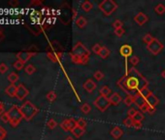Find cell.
Segmentation results:
<instances>
[{
  "mask_svg": "<svg viewBox=\"0 0 165 140\" xmlns=\"http://www.w3.org/2000/svg\"><path fill=\"white\" fill-rule=\"evenodd\" d=\"M117 85L122 88V91L127 93V96H134L142 89L148 88L149 82L135 67H132L126 71V75L117 82Z\"/></svg>",
  "mask_w": 165,
  "mask_h": 140,
  "instance_id": "obj_1",
  "label": "cell"
},
{
  "mask_svg": "<svg viewBox=\"0 0 165 140\" xmlns=\"http://www.w3.org/2000/svg\"><path fill=\"white\" fill-rule=\"evenodd\" d=\"M90 52L82 42H78L74 45L72 52L70 53L71 60L77 64H87L89 60Z\"/></svg>",
  "mask_w": 165,
  "mask_h": 140,
  "instance_id": "obj_2",
  "label": "cell"
},
{
  "mask_svg": "<svg viewBox=\"0 0 165 140\" xmlns=\"http://www.w3.org/2000/svg\"><path fill=\"white\" fill-rule=\"evenodd\" d=\"M38 108L34 105L31 101H24V103L21 106V112L22 114L24 119L26 121H30L33 119V117L38 113Z\"/></svg>",
  "mask_w": 165,
  "mask_h": 140,
  "instance_id": "obj_3",
  "label": "cell"
},
{
  "mask_svg": "<svg viewBox=\"0 0 165 140\" xmlns=\"http://www.w3.org/2000/svg\"><path fill=\"white\" fill-rule=\"evenodd\" d=\"M8 115L10 117V124L13 127H18V125L21 123V119H24L22 114L21 112V107L18 105H13L8 111Z\"/></svg>",
  "mask_w": 165,
  "mask_h": 140,
  "instance_id": "obj_4",
  "label": "cell"
},
{
  "mask_svg": "<svg viewBox=\"0 0 165 140\" xmlns=\"http://www.w3.org/2000/svg\"><path fill=\"white\" fill-rule=\"evenodd\" d=\"M98 7L105 16H110L118 9V4L114 0H104L99 3Z\"/></svg>",
  "mask_w": 165,
  "mask_h": 140,
  "instance_id": "obj_5",
  "label": "cell"
},
{
  "mask_svg": "<svg viewBox=\"0 0 165 140\" xmlns=\"http://www.w3.org/2000/svg\"><path fill=\"white\" fill-rule=\"evenodd\" d=\"M93 104H94V106L99 111L104 112V111H106L108 108L110 107L111 102H110V99L108 98V97L99 96L96 97V99L93 101Z\"/></svg>",
  "mask_w": 165,
  "mask_h": 140,
  "instance_id": "obj_6",
  "label": "cell"
},
{
  "mask_svg": "<svg viewBox=\"0 0 165 140\" xmlns=\"http://www.w3.org/2000/svg\"><path fill=\"white\" fill-rule=\"evenodd\" d=\"M147 50L149 51L152 55H156L160 53L162 50H163V45L162 43L158 40V39L155 38L152 41V43H150L149 45L147 46Z\"/></svg>",
  "mask_w": 165,
  "mask_h": 140,
  "instance_id": "obj_7",
  "label": "cell"
},
{
  "mask_svg": "<svg viewBox=\"0 0 165 140\" xmlns=\"http://www.w3.org/2000/svg\"><path fill=\"white\" fill-rule=\"evenodd\" d=\"M28 94H29V91L22 85L20 84L19 86H17V92H16V97L20 100H24Z\"/></svg>",
  "mask_w": 165,
  "mask_h": 140,
  "instance_id": "obj_8",
  "label": "cell"
},
{
  "mask_svg": "<svg viewBox=\"0 0 165 140\" xmlns=\"http://www.w3.org/2000/svg\"><path fill=\"white\" fill-rule=\"evenodd\" d=\"M35 55V54H33V53H30V52H28V51H24V52H20L17 54V59L21 61V62H27L28 60H29L33 55Z\"/></svg>",
  "mask_w": 165,
  "mask_h": 140,
  "instance_id": "obj_9",
  "label": "cell"
},
{
  "mask_svg": "<svg viewBox=\"0 0 165 140\" xmlns=\"http://www.w3.org/2000/svg\"><path fill=\"white\" fill-rule=\"evenodd\" d=\"M119 53H121V55H122V57H124L126 59L133 54V49L130 45H122V46L121 47V49H119Z\"/></svg>",
  "mask_w": 165,
  "mask_h": 140,
  "instance_id": "obj_10",
  "label": "cell"
},
{
  "mask_svg": "<svg viewBox=\"0 0 165 140\" xmlns=\"http://www.w3.org/2000/svg\"><path fill=\"white\" fill-rule=\"evenodd\" d=\"M148 20H149L148 16L146 14H144V13H142V12L138 13L134 18V21L137 22L139 25H143L144 24H146V22L148 21Z\"/></svg>",
  "mask_w": 165,
  "mask_h": 140,
  "instance_id": "obj_11",
  "label": "cell"
},
{
  "mask_svg": "<svg viewBox=\"0 0 165 140\" xmlns=\"http://www.w3.org/2000/svg\"><path fill=\"white\" fill-rule=\"evenodd\" d=\"M84 89L89 93H92L94 89H96V84L92 80V79H88L86 82L84 83Z\"/></svg>",
  "mask_w": 165,
  "mask_h": 140,
  "instance_id": "obj_12",
  "label": "cell"
},
{
  "mask_svg": "<svg viewBox=\"0 0 165 140\" xmlns=\"http://www.w3.org/2000/svg\"><path fill=\"white\" fill-rule=\"evenodd\" d=\"M158 102H159V100L155 96V93H152L151 96H149L146 98V103L149 106H152V107H156V105L158 104Z\"/></svg>",
  "mask_w": 165,
  "mask_h": 140,
  "instance_id": "obj_13",
  "label": "cell"
},
{
  "mask_svg": "<svg viewBox=\"0 0 165 140\" xmlns=\"http://www.w3.org/2000/svg\"><path fill=\"white\" fill-rule=\"evenodd\" d=\"M111 135L115 139H119L123 134V131L119 127H114L111 131Z\"/></svg>",
  "mask_w": 165,
  "mask_h": 140,
  "instance_id": "obj_14",
  "label": "cell"
},
{
  "mask_svg": "<svg viewBox=\"0 0 165 140\" xmlns=\"http://www.w3.org/2000/svg\"><path fill=\"white\" fill-rule=\"evenodd\" d=\"M134 103L137 105L139 108H141L142 106H144L146 104V99L141 96L140 93H137L134 96Z\"/></svg>",
  "mask_w": 165,
  "mask_h": 140,
  "instance_id": "obj_15",
  "label": "cell"
},
{
  "mask_svg": "<svg viewBox=\"0 0 165 140\" xmlns=\"http://www.w3.org/2000/svg\"><path fill=\"white\" fill-rule=\"evenodd\" d=\"M109 99H110V102H111L112 105L117 106V105H118L119 103H121V101H122V96H119L118 93H114L111 94V96H110Z\"/></svg>",
  "mask_w": 165,
  "mask_h": 140,
  "instance_id": "obj_16",
  "label": "cell"
},
{
  "mask_svg": "<svg viewBox=\"0 0 165 140\" xmlns=\"http://www.w3.org/2000/svg\"><path fill=\"white\" fill-rule=\"evenodd\" d=\"M16 92H17V86L15 84H11L10 86H8L6 89H5V93L11 97L16 96Z\"/></svg>",
  "mask_w": 165,
  "mask_h": 140,
  "instance_id": "obj_17",
  "label": "cell"
},
{
  "mask_svg": "<svg viewBox=\"0 0 165 140\" xmlns=\"http://www.w3.org/2000/svg\"><path fill=\"white\" fill-rule=\"evenodd\" d=\"M81 8L82 10L84 11V12H86V13H88L90 10H92L93 8V4L90 2V1H84L82 4H81Z\"/></svg>",
  "mask_w": 165,
  "mask_h": 140,
  "instance_id": "obj_18",
  "label": "cell"
},
{
  "mask_svg": "<svg viewBox=\"0 0 165 140\" xmlns=\"http://www.w3.org/2000/svg\"><path fill=\"white\" fill-rule=\"evenodd\" d=\"M110 94H112V92H111V89L108 86H104L103 88L100 89V96L108 97L110 96Z\"/></svg>",
  "mask_w": 165,
  "mask_h": 140,
  "instance_id": "obj_19",
  "label": "cell"
},
{
  "mask_svg": "<svg viewBox=\"0 0 165 140\" xmlns=\"http://www.w3.org/2000/svg\"><path fill=\"white\" fill-rule=\"evenodd\" d=\"M88 21L87 20L84 18V17H79V18L76 20V25L78 27H80V28H83V27H84L87 25Z\"/></svg>",
  "mask_w": 165,
  "mask_h": 140,
  "instance_id": "obj_20",
  "label": "cell"
},
{
  "mask_svg": "<svg viewBox=\"0 0 165 140\" xmlns=\"http://www.w3.org/2000/svg\"><path fill=\"white\" fill-rule=\"evenodd\" d=\"M84 131H84V128H81V127H79L77 126L71 132L73 133L74 136H76V137L79 138V137H81V136L83 135V134L84 133Z\"/></svg>",
  "mask_w": 165,
  "mask_h": 140,
  "instance_id": "obj_21",
  "label": "cell"
},
{
  "mask_svg": "<svg viewBox=\"0 0 165 140\" xmlns=\"http://www.w3.org/2000/svg\"><path fill=\"white\" fill-rule=\"evenodd\" d=\"M109 55H110V51L108 50V48L102 46V49H101V51H100V53L98 55L99 57L104 59H107L108 57H109Z\"/></svg>",
  "mask_w": 165,
  "mask_h": 140,
  "instance_id": "obj_22",
  "label": "cell"
},
{
  "mask_svg": "<svg viewBox=\"0 0 165 140\" xmlns=\"http://www.w3.org/2000/svg\"><path fill=\"white\" fill-rule=\"evenodd\" d=\"M155 12L158 15H163L165 13V5L162 3H159L157 4L156 6L155 7Z\"/></svg>",
  "mask_w": 165,
  "mask_h": 140,
  "instance_id": "obj_23",
  "label": "cell"
},
{
  "mask_svg": "<svg viewBox=\"0 0 165 140\" xmlns=\"http://www.w3.org/2000/svg\"><path fill=\"white\" fill-rule=\"evenodd\" d=\"M144 118H145L144 114L142 113L141 111H137V113H136V115L132 118V120L134 123H142V121L144 120Z\"/></svg>",
  "mask_w": 165,
  "mask_h": 140,
  "instance_id": "obj_24",
  "label": "cell"
},
{
  "mask_svg": "<svg viewBox=\"0 0 165 140\" xmlns=\"http://www.w3.org/2000/svg\"><path fill=\"white\" fill-rule=\"evenodd\" d=\"M24 71H25V73L28 74V75H32L34 72L36 71V68L34 67V65L32 64H28L24 67Z\"/></svg>",
  "mask_w": 165,
  "mask_h": 140,
  "instance_id": "obj_25",
  "label": "cell"
},
{
  "mask_svg": "<svg viewBox=\"0 0 165 140\" xmlns=\"http://www.w3.org/2000/svg\"><path fill=\"white\" fill-rule=\"evenodd\" d=\"M8 80L12 83V84H15L17 81L19 80V75L16 73V72H12V73H10L8 75Z\"/></svg>",
  "mask_w": 165,
  "mask_h": 140,
  "instance_id": "obj_26",
  "label": "cell"
},
{
  "mask_svg": "<svg viewBox=\"0 0 165 140\" xmlns=\"http://www.w3.org/2000/svg\"><path fill=\"white\" fill-rule=\"evenodd\" d=\"M60 127L65 131H70V126H69V119H66L60 124Z\"/></svg>",
  "mask_w": 165,
  "mask_h": 140,
  "instance_id": "obj_27",
  "label": "cell"
},
{
  "mask_svg": "<svg viewBox=\"0 0 165 140\" xmlns=\"http://www.w3.org/2000/svg\"><path fill=\"white\" fill-rule=\"evenodd\" d=\"M133 102H134V96H127L124 97V99H123V103L126 104V106L132 105Z\"/></svg>",
  "mask_w": 165,
  "mask_h": 140,
  "instance_id": "obj_28",
  "label": "cell"
},
{
  "mask_svg": "<svg viewBox=\"0 0 165 140\" xmlns=\"http://www.w3.org/2000/svg\"><path fill=\"white\" fill-rule=\"evenodd\" d=\"M81 110L84 114H88L90 112V110H92V107H90V105L88 103H84L81 106Z\"/></svg>",
  "mask_w": 165,
  "mask_h": 140,
  "instance_id": "obj_29",
  "label": "cell"
},
{
  "mask_svg": "<svg viewBox=\"0 0 165 140\" xmlns=\"http://www.w3.org/2000/svg\"><path fill=\"white\" fill-rule=\"evenodd\" d=\"M153 39H155V38L152 36V34H150V33H147V34L143 37V42L145 44H147V46H148L150 43H152V41L153 40Z\"/></svg>",
  "mask_w": 165,
  "mask_h": 140,
  "instance_id": "obj_30",
  "label": "cell"
},
{
  "mask_svg": "<svg viewBox=\"0 0 165 140\" xmlns=\"http://www.w3.org/2000/svg\"><path fill=\"white\" fill-rule=\"evenodd\" d=\"M46 97H47V99L49 100L50 102H53V101H54V100L56 99V93L52 91V92H50V93H47Z\"/></svg>",
  "mask_w": 165,
  "mask_h": 140,
  "instance_id": "obj_31",
  "label": "cell"
},
{
  "mask_svg": "<svg viewBox=\"0 0 165 140\" xmlns=\"http://www.w3.org/2000/svg\"><path fill=\"white\" fill-rule=\"evenodd\" d=\"M129 62H130V64L132 65V67H135L136 65L139 63V58L137 57V55H133V57H130Z\"/></svg>",
  "mask_w": 165,
  "mask_h": 140,
  "instance_id": "obj_32",
  "label": "cell"
},
{
  "mask_svg": "<svg viewBox=\"0 0 165 140\" xmlns=\"http://www.w3.org/2000/svg\"><path fill=\"white\" fill-rule=\"evenodd\" d=\"M123 125L127 127H134V122L132 120V118H129V117H127V118L123 121Z\"/></svg>",
  "mask_w": 165,
  "mask_h": 140,
  "instance_id": "obj_33",
  "label": "cell"
},
{
  "mask_svg": "<svg viewBox=\"0 0 165 140\" xmlns=\"http://www.w3.org/2000/svg\"><path fill=\"white\" fill-rule=\"evenodd\" d=\"M139 93H140V94H141V96H143L145 99H146L148 96H151V94L152 93V92H151L150 89H148V88H146V89H142V91H141V92H139Z\"/></svg>",
  "mask_w": 165,
  "mask_h": 140,
  "instance_id": "obj_34",
  "label": "cell"
},
{
  "mask_svg": "<svg viewBox=\"0 0 165 140\" xmlns=\"http://www.w3.org/2000/svg\"><path fill=\"white\" fill-rule=\"evenodd\" d=\"M93 77H94L97 81H101V80L104 78V74L102 73L100 70H97V71H95L94 73H93Z\"/></svg>",
  "mask_w": 165,
  "mask_h": 140,
  "instance_id": "obj_35",
  "label": "cell"
},
{
  "mask_svg": "<svg viewBox=\"0 0 165 140\" xmlns=\"http://www.w3.org/2000/svg\"><path fill=\"white\" fill-rule=\"evenodd\" d=\"M14 67H15V68H16L17 70H21V69L24 67V63L17 59V60L15 61V62H14Z\"/></svg>",
  "mask_w": 165,
  "mask_h": 140,
  "instance_id": "obj_36",
  "label": "cell"
},
{
  "mask_svg": "<svg viewBox=\"0 0 165 140\" xmlns=\"http://www.w3.org/2000/svg\"><path fill=\"white\" fill-rule=\"evenodd\" d=\"M101 49H102V46H101L100 44H94L93 46H92V52L95 53L96 55H99V53H100V51H101Z\"/></svg>",
  "mask_w": 165,
  "mask_h": 140,
  "instance_id": "obj_37",
  "label": "cell"
},
{
  "mask_svg": "<svg viewBox=\"0 0 165 140\" xmlns=\"http://www.w3.org/2000/svg\"><path fill=\"white\" fill-rule=\"evenodd\" d=\"M87 122L84 121V119H79L78 121H77V126L79 127H81V128H86L87 127Z\"/></svg>",
  "mask_w": 165,
  "mask_h": 140,
  "instance_id": "obj_38",
  "label": "cell"
},
{
  "mask_svg": "<svg viewBox=\"0 0 165 140\" xmlns=\"http://www.w3.org/2000/svg\"><path fill=\"white\" fill-rule=\"evenodd\" d=\"M47 126H48L49 128H51V130H54V128L58 126V123H56L54 119H51V120H49Z\"/></svg>",
  "mask_w": 165,
  "mask_h": 140,
  "instance_id": "obj_39",
  "label": "cell"
},
{
  "mask_svg": "<svg viewBox=\"0 0 165 140\" xmlns=\"http://www.w3.org/2000/svg\"><path fill=\"white\" fill-rule=\"evenodd\" d=\"M122 25H123L122 21H119V20H116L115 21H114V24H113V26L115 27V29L122 28Z\"/></svg>",
  "mask_w": 165,
  "mask_h": 140,
  "instance_id": "obj_40",
  "label": "cell"
},
{
  "mask_svg": "<svg viewBox=\"0 0 165 140\" xmlns=\"http://www.w3.org/2000/svg\"><path fill=\"white\" fill-rule=\"evenodd\" d=\"M0 118H1L2 122H4V123H10V117L8 115V112H5L4 114L0 116Z\"/></svg>",
  "mask_w": 165,
  "mask_h": 140,
  "instance_id": "obj_41",
  "label": "cell"
},
{
  "mask_svg": "<svg viewBox=\"0 0 165 140\" xmlns=\"http://www.w3.org/2000/svg\"><path fill=\"white\" fill-rule=\"evenodd\" d=\"M8 71V66L7 64H5V63H0V73L1 74H4V73H6V72Z\"/></svg>",
  "mask_w": 165,
  "mask_h": 140,
  "instance_id": "obj_42",
  "label": "cell"
},
{
  "mask_svg": "<svg viewBox=\"0 0 165 140\" xmlns=\"http://www.w3.org/2000/svg\"><path fill=\"white\" fill-rule=\"evenodd\" d=\"M7 135V131L4 127H0V140H3Z\"/></svg>",
  "mask_w": 165,
  "mask_h": 140,
  "instance_id": "obj_43",
  "label": "cell"
},
{
  "mask_svg": "<svg viewBox=\"0 0 165 140\" xmlns=\"http://www.w3.org/2000/svg\"><path fill=\"white\" fill-rule=\"evenodd\" d=\"M136 113H137V111H136L134 108H130L127 112V116L129 117V118H133V117L136 115Z\"/></svg>",
  "mask_w": 165,
  "mask_h": 140,
  "instance_id": "obj_44",
  "label": "cell"
},
{
  "mask_svg": "<svg viewBox=\"0 0 165 140\" xmlns=\"http://www.w3.org/2000/svg\"><path fill=\"white\" fill-rule=\"evenodd\" d=\"M123 33H124V29H123V27H122V28H118V29H115V34L118 37H121L123 35Z\"/></svg>",
  "mask_w": 165,
  "mask_h": 140,
  "instance_id": "obj_45",
  "label": "cell"
},
{
  "mask_svg": "<svg viewBox=\"0 0 165 140\" xmlns=\"http://www.w3.org/2000/svg\"><path fill=\"white\" fill-rule=\"evenodd\" d=\"M5 113V106L2 101H0V116Z\"/></svg>",
  "mask_w": 165,
  "mask_h": 140,
  "instance_id": "obj_46",
  "label": "cell"
},
{
  "mask_svg": "<svg viewBox=\"0 0 165 140\" xmlns=\"http://www.w3.org/2000/svg\"><path fill=\"white\" fill-rule=\"evenodd\" d=\"M149 106V105H148ZM156 107H152V106H149V107H148V112L147 113H149V114H153L156 112Z\"/></svg>",
  "mask_w": 165,
  "mask_h": 140,
  "instance_id": "obj_47",
  "label": "cell"
},
{
  "mask_svg": "<svg viewBox=\"0 0 165 140\" xmlns=\"http://www.w3.org/2000/svg\"><path fill=\"white\" fill-rule=\"evenodd\" d=\"M9 4L11 5V6L15 7V6H17V5L19 4V1H18V0H11V1L9 2Z\"/></svg>",
  "mask_w": 165,
  "mask_h": 140,
  "instance_id": "obj_48",
  "label": "cell"
},
{
  "mask_svg": "<svg viewBox=\"0 0 165 140\" xmlns=\"http://www.w3.org/2000/svg\"><path fill=\"white\" fill-rule=\"evenodd\" d=\"M148 107H149V106H148V104H147V103H146L144 106H142V107L140 108L142 113H145V112H148Z\"/></svg>",
  "mask_w": 165,
  "mask_h": 140,
  "instance_id": "obj_49",
  "label": "cell"
},
{
  "mask_svg": "<svg viewBox=\"0 0 165 140\" xmlns=\"http://www.w3.org/2000/svg\"><path fill=\"white\" fill-rule=\"evenodd\" d=\"M134 128H136V130H139V128L142 127V123H134Z\"/></svg>",
  "mask_w": 165,
  "mask_h": 140,
  "instance_id": "obj_50",
  "label": "cell"
},
{
  "mask_svg": "<svg viewBox=\"0 0 165 140\" xmlns=\"http://www.w3.org/2000/svg\"><path fill=\"white\" fill-rule=\"evenodd\" d=\"M4 37H5V35H4V33H3V30L0 28V42L3 40Z\"/></svg>",
  "mask_w": 165,
  "mask_h": 140,
  "instance_id": "obj_51",
  "label": "cell"
},
{
  "mask_svg": "<svg viewBox=\"0 0 165 140\" xmlns=\"http://www.w3.org/2000/svg\"><path fill=\"white\" fill-rule=\"evenodd\" d=\"M64 140H75V139H74V138H72L71 136H67Z\"/></svg>",
  "mask_w": 165,
  "mask_h": 140,
  "instance_id": "obj_52",
  "label": "cell"
},
{
  "mask_svg": "<svg viewBox=\"0 0 165 140\" xmlns=\"http://www.w3.org/2000/svg\"><path fill=\"white\" fill-rule=\"evenodd\" d=\"M161 76H162V78H163V79H165V70H163V71H162Z\"/></svg>",
  "mask_w": 165,
  "mask_h": 140,
  "instance_id": "obj_53",
  "label": "cell"
}]
</instances>
